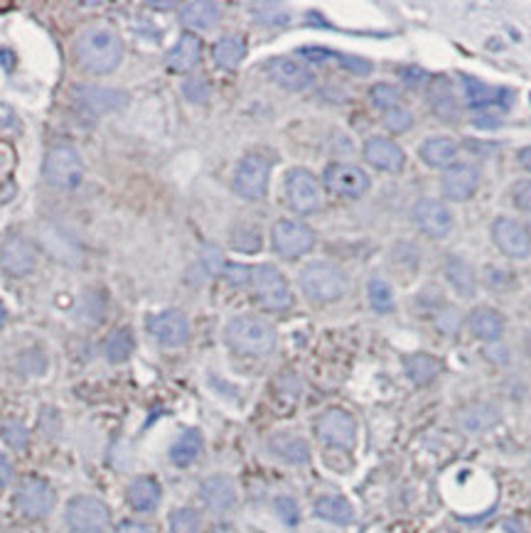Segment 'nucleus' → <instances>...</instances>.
<instances>
[{
	"label": "nucleus",
	"mask_w": 531,
	"mask_h": 533,
	"mask_svg": "<svg viewBox=\"0 0 531 533\" xmlns=\"http://www.w3.org/2000/svg\"><path fill=\"white\" fill-rule=\"evenodd\" d=\"M75 55L79 67L93 76H106L119 69L123 59V42L111 28H86L76 37Z\"/></svg>",
	"instance_id": "obj_1"
},
{
	"label": "nucleus",
	"mask_w": 531,
	"mask_h": 533,
	"mask_svg": "<svg viewBox=\"0 0 531 533\" xmlns=\"http://www.w3.org/2000/svg\"><path fill=\"white\" fill-rule=\"evenodd\" d=\"M224 340L239 354L246 357H266L276 350V330L273 324L256 315H239L226 324Z\"/></svg>",
	"instance_id": "obj_2"
},
{
	"label": "nucleus",
	"mask_w": 531,
	"mask_h": 533,
	"mask_svg": "<svg viewBox=\"0 0 531 533\" xmlns=\"http://www.w3.org/2000/svg\"><path fill=\"white\" fill-rule=\"evenodd\" d=\"M300 288L310 303L327 305L345 298L350 290V280H347L345 271H340L332 263L313 261L300 271Z\"/></svg>",
	"instance_id": "obj_3"
},
{
	"label": "nucleus",
	"mask_w": 531,
	"mask_h": 533,
	"mask_svg": "<svg viewBox=\"0 0 531 533\" xmlns=\"http://www.w3.org/2000/svg\"><path fill=\"white\" fill-rule=\"evenodd\" d=\"M42 177L55 190H75L84 180V160L72 146H55L47 150Z\"/></svg>",
	"instance_id": "obj_4"
},
{
	"label": "nucleus",
	"mask_w": 531,
	"mask_h": 533,
	"mask_svg": "<svg viewBox=\"0 0 531 533\" xmlns=\"http://www.w3.org/2000/svg\"><path fill=\"white\" fill-rule=\"evenodd\" d=\"M252 288L256 300L269 313H286L288 307H293V293H290L288 280L270 263L252 268Z\"/></svg>",
	"instance_id": "obj_5"
},
{
	"label": "nucleus",
	"mask_w": 531,
	"mask_h": 533,
	"mask_svg": "<svg viewBox=\"0 0 531 533\" xmlns=\"http://www.w3.org/2000/svg\"><path fill=\"white\" fill-rule=\"evenodd\" d=\"M65 521L72 533H106L111 524V514L102 499L79 494L66 502Z\"/></svg>",
	"instance_id": "obj_6"
},
{
	"label": "nucleus",
	"mask_w": 531,
	"mask_h": 533,
	"mask_svg": "<svg viewBox=\"0 0 531 533\" xmlns=\"http://www.w3.org/2000/svg\"><path fill=\"white\" fill-rule=\"evenodd\" d=\"M269 177H270V165L269 160L263 155H246L239 160V165L234 170V192L239 194L242 200L256 202L261 200L266 190H269Z\"/></svg>",
	"instance_id": "obj_7"
},
{
	"label": "nucleus",
	"mask_w": 531,
	"mask_h": 533,
	"mask_svg": "<svg viewBox=\"0 0 531 533\" xmlns=\"http://www.w3.org/2000/svg\"><path fill=\"white\" fill-rule=\"evenodd\" d=\"M286 200L296 214H315L323 207V192L317 177L305 167H293L286 175Z\"/></svg>",
	"instance_id": "obj_8"
},
{
	"label": "nucleus",
	"mask_w": 531,
	"mask_h": 533,
	"mask_svg": "<svg viewBox=\"0 0 531 533\" xmlns=\"http://www.w3.org/2000/svg\"><path fill=\"white\" fill-rule=\"evenodd\" d=\"M270 241H273V249L279 256L296 261V258L310 253V249L315 246V234L303 221L280 219L273 224Z\"/></svg>",
	"instance_id": "obj_9"
},
{
	"label": "nucleus",
	"mask_w": 531,
	"mask_h": 533,
	"mask_svg": "<svg viewBox=\"0 0 531 533\" xmlns=\"http://www.w3.org/2000/svg\"><path fill=\"white\" fill-rule=\"evenodd\" d=\"M315 431L320 440L337 450H352L357 445V421L342 408L323 411L315 421Z\"/></svg>",
	"instance_id": "obj_10"
},
{
	"label": "nucleus",
	"mask_w": 531,
	"mask_h": 533,
	"mask_svg": "<svg viewBox=\"0 0 531 533\" xmlns=\"http://www.w3.org/2000/svg\"><path fill=\"white\" fill-rule=\"evenodd\" d=\"M55 489L40 477H25L15 492V506L28 519H45L55 509Z\"/></svg>",
	"instance_id": "obj_11"
},
{
	"label": "nucleus",
	"mask_w": 531,
	"mask_h": 533,
	"mask_svg": "<svg viewBox=\"0 0 531 533\" xmlns=\"http://www.w3.org/2000/svg\"><path fill=\"white\" fill-rule=\"evenodd\" d=\"M325 187L337 197L345 200H359L369 190V177L364 170L357 165H347V163H332L325 167Z\"/></svg>",
	"instance_id": "obj_12"
},
{
	"label": "nucleus",
	"mask_w": 531,
	"mask_h": 533,
	"mask_svg": "<svg viewBox=\"0 0 531 533\" xmlns=\"http://www.w3.org/2000/svg\"><path fill=\"white\" fill-rule=\"evenodd\" d=\"M35 266H38V253L28 239L13 234L0 244V268L5 276L25 278L35 271Z\"/></svg>",
	"instance_id": "obj_13"
},
{
	"label": "nucleus",
	"mask_w": 531,
	"mask_h": 533,
	"mask_svg": "<svg viewBox=\"0 0 531 533\" xmlns=\"http://www.w3.org/2000/svg\"><path fill=\"white\" fill-rule=\"evenodd\" d=\"M413 219L420 227V231L430 236V239H446L447 234L453 231L456 227V219H453V212L447 209L446 202L440 200H419L416 207H413Z\"/></svg>",
	"instance_id": "obj_14"
},
{
	"label": "nucleus",
	"mask_w": 531,
	"mask_h": 533,
	"mask_svg": "<svg viewBox=\"0 0 531 533\" xmlns=\"http://www.w3.org/2000/svg\"><path fill=\"white\" fill-rule=\"evenodd\" d=\"M492 239L504 256L527 258L531 253V234L524 224L509 219V217H500L494 221Z\"/></svg>",
	"instance_id": "obj_15"
},
{
	"label": "nucleus",
	"mask_w": 531,
	"mask_h": 533,
	"mask_svg": "<svg viewBox=\"0 0 531 533\" xmlns=\"http://www.w3.org/2000/svg\"><path fill=\"white\" fill-rule=\"evenodd\" d=\"M76 106L92 116H106L128 106V96L119 89H102V86H76Z\"/></svg>",
	"instance_id": "obj_16"
},
{
	"label": "nucleus",
	"mask_w": 531,
	"mask_h": 533,
	"mask_svg": "<svg viewBox=\"0 0 531 533\" xmlns=\"http://www.w3.org/2000/svg\"><path fill=\"white\" fill-rule=\"evenodd\" d=\"M148 332L163 347H180L190 340V320L180 310H165L150 317Z\"/></svg>",
	"instance_id": "obj_17"
},
{
	"label": "nucleus",
	"mask_w": 531,
	"mask_h": 533,
	"mask_svg": "<svg viewBox=\"0 0 531 533\" xmlns=\"http://www.w3.org/2000/svg\"><path fill=\"white\" fill-rule=\"evenodd\" d=\"M480 184V173L470 163H453L443 175V192L453 202H467Z\"/></svg>",
	"instance_id": "obj_18"
},
{
	"label": "nucleus",
	"mask_w": 531,
	"mask_h": 533,
	"mask_svg": "<svg viewBox=\"0 0 531 533\" xmlns=\"http://www.w3.org/2000/svg\"><path fill=\"white\" fill-rule=\"evenodd\" d=\"M199 497L205 506L215 514H226L236 504V484L226 475H212L199 484Z\"/></svg>",
	"instance_id": "obj_19"
},
{
	"label": "nucleus",
	"mask_w": 531,
	"mask_h": 533,
	"mask_svg": "<svg viewBox=\"0 0 531 533\" xmlns=\"http://www.w3.org/2000/svg\"><path fill=\"white\" fill-rule=\"evenodd\" d=\"M364 160L376 170H384V173H399L406 163V155L392 138L374 136L364 143Z\"/></svg>",
	"instance_id": "obj_20"
},
{
	"label": "nucleus",
	"mask_w": 531,
	"mask_h": 533,
	"mask_svg": "<svg viewBox=\"0 0 531 533\" xmlns=\"http://www.w3.org/2000/svg\"><path fill=\"white\" fill-rule=\"evenodd\" d=\"M269 76L273 82L288 89V92H303L305 86L313 84V74L305 65H300L298 59L290 57H276L269 62Z\"/></svg>",
	"instance_id": "obj_21"
},
{
	"label": "nucleus",
	"mask_w": 531,
	"mask_h": 533,
	"mask_svg": "<svg viewBox=\"0 0 531 533\" xmlns=\"http://www.w3.org/2000/svg\"><path fill=\"white\" fill-rule=\"evenodd\" d=\"M199 59H202V40L192 32H185L168 52L165 65H168L170 72L187 74L199 65Z\"/></svg>",
	"instance_id": "obj_22"
},
{
	"label": "nucleus",
	"mask_w": 531,
	"mask_h": 533,
	"mask_svg": "<svg viewBox=\"0 0 531 533\" xmlns=\"http://www.w3.org/2000/svg\"><path fill=\"white\" fill-rule=\"evenodd\" d=\"M269 452L286 465H305L310 462V445L293 432H276L269 438Z\"/></svg>",
	"instance_id": "obj_23"
},
{
	"label": "nucleus",
	"mask_w": 531,
	"mask_h": 533,
	"mask_svg": "<svg viewBox=\"0 0 531 533\" xmlns=\"http://www.w3.org/2000/svg\"><path fill=\"white\" fill-rule=\"evenodd\" d=\"M126 499H128V506L133 511L138 514H150L155 511L163 499V489H160V482L155 477H136L128 484V492H126Z\"/></svg>",
	"instance_id": "obj_24"
},
{
	"label": "nucleus",
	"mask_w": 531,
	"mask_h": 533,
	"mask_svg": "<svg viewBox=\"0 0 531 533\" xmlns=\"http://www.w3.org/2000/svg\"><path fill=\"white\" fill-rule=\"evenodd\" d=\"M502 421V413H500V408L494 404H473L467 405V408H463L460 411V415H457V423H460V428L465 432H470V435H477V432H487L492 431L494 425Z\"/></svg>",
	"instance_id": "obj_25"
},
{
	"label": "nucleus",
	"mask_w": 531,
	"mask_h": 533,
	"mask_svg": "<svg viewBox=\"0 0 531 533\" xmlns=\"http://www.w3.org/2000/svg\"><path fill=\"white\" fill-rule=\"evenodd\" d=\"M219 20H222V8L209 0H195L180 8V22L187 30H209L215 28Z\"/></svg>",
	"instance_id": "obj_26"
},
{
	"label": "nucleus",
	"mask_w": 531,
	"mask_h": 533,
	"mask_svg": "<svg viewBox=\"0 0 531 533\" xmlns=\"http://www.w3.org/2000/svg\"><path fill=\"white\" fill-rule=\"evenodd\" d=\"M467 327L477 340L497 342L504 332V317L492 307H475L467 317Z\"/></svg>",
	"instance_id": "obj_27"
},
{
	"label": "nucleus",
	"mask_w": 531,
	"mask_h": 533,
	"mask_svg": "<svg viewBox=\"0 0 531 533\" xmlns=\"http://www.w3.org/2000/svg\"><path fill=\"white\" fill-rule=\"evenodd\" d=\"M419 155L429 167H450L457 157V143L447 136H433L420 143Z\"/></svg>",
	"instance_id": "obj_28"
},
{
	"label": "nucleus",
	"mask_w": 531,
	"mask_h": 533,
	"mask_svg": "<svg viewBox=\"0 0 531 533\" xmlns=\"http://www.w3.org/2000/svg\"><path fill=\"white\" fill-rule=\"evenodd\" d=\"M403 371H406L411 384L429 386L430 381L440 374V361L436 357L426 354V351H416V354H406L403 357Z\"/></svg>",
	"instance_id": "obj_29"
},
{
	"label": "nucleus",
	"mask_w": 531,
	"mask_h": 533,
	"mask_svg": "<svg viewBox=\"0 0 531 533\" xmlns=\"http://www.w3.org/2000/svg\"><path fill=\"white\" fill-rule=\"evenodd\" d=\"M313 511H315L317 519L337 526H347L354 521L352 504L345 497H337V494H325V497L315 499Z\"/></svg>",
	"instance_id": "obj_30"
},
{
	"label": "nucleus",
	"mask_w": 531,
	"mask_h": 533,
	"mask_svg": "<svg viewBox=\"0 0 531 533\" xmlns=\"http://www.w3.org/2000/svg\"><path fill=\"white\" fill-rule=\"evenodd\" d=\"M463 84H465V99L473 109H485V106L502 103L504 96L509 99V92H507V89H494L490 84L480 82V79H473V76H465V74H463Z\"/></svg>",
	"instance_id": "obj_31"
},
{
	"label": "nucleus",
	"mask_w": 531,
	"mask_h": 533,
	"mask_svg": "<svg viewBox=\"0 0 531 533\" xmlns=\"http://www.w3.org/2000/svg\"><path fill=\"white\" fill-rule=\"evenodd\" d=\"M446 276L447 283L456 288V293L460 298H473L475 295V273L467 263L465 258L450 256L446 261Z\"/></svg>",
	"instance_id": "obj_32"
},
{
	"label": "nucleus",
	"mask_w": 531,
	"mask_h": 533,
	"mask_svg": "<svg viewBox=\"0 0 531 533\" xmlns=\"http://www.w3.org/2000/svg\"><path fill=\"white\" fill-rule=\"evenodd\" d=\"M199 452H202V435L195 428H190L170 448V460L175 467H190L199 457Z\"/></svg>",
	"instance_id": "obj_33"
},
{
	"label": "nucleus",
	"mask_w": 531,
	"mask_h": 533,
	"mask_svg": "<svg viewBox=\"0 0 531 533\" xmlns=\"http://www.w3.org/2000/svg\"><path fill=\"white\" fill-rule=\"evenodd\" d=\"M136 350V337L128 327H119L116 332H111L106 342H103V357L109 359L111 364H123L128 361Z\"/></svg>",
	"instance_id": "obj_34"
},
{
	"label": "nucleus",
	"mask_w": 531,
	"mask_h": 533,
	"mask_svg": "<svg viewBox=\"0 0 531 533\" xmlns=\"http://www.w3.org/2000/svg\"><path fill=\"white\" fill-rule=\"evenodd\" d=\"M212 55H215L217 65L232 72V69L242 65L243 57H246V42H243L242 37H222L215 45Z\"/></svg>",
	"instance_id": "obj_35"
},
{
	"label": "nucleus",
	"mask_w": 531,
	"mask_h": 533,
	"mask_svg": "<svg viewBox=\"0 0 531 533\" xmlns=\"http://www.w3.org/2000/svg\"><path fill=\"white\" fill-rule=\"evenodd\" d=\"M367 298H369V305H372L374 313L379 315H389L394 310V290L392 285L386 280H379V278H372L367 283Z\"/></svg>",
	"instance_id": "obj_36"
},
{
	"label": "nucleus",
	"mask_w": 531,
	"mask_h": 533,
	"mask_svg": "<svg viewBox=\"0 0 531 533\" xmlns=\"http://www.w3.org/2000/svg\"><path fill=\"white\" fill-rule=\"evenodd\" d=\"M170 533H199L202 531V516L197 509H190V506H182V509H175L168 519Z\"/></svg>",
	"instance_id": "obj_37"
},
{
	"label": "nucleus",
	"mask_w": 531,
	"mask_h": 533,
	"mask_svg": "<svg viewBox=\"0 0 531 533\" xmlns=\"http://www.w3.org/2000/svg\"><path fill=\"white\" fill-rule=\"evenodd\" d=\"M253 18L263 22V25H270V28H279V25H286L290 20V13L279 3H256L252 5Z\"/></svg>",
	"instance_id": "obj_38"
},
{
	"label": "nucleus",
	"mask_w": 531,
	"mask_h": 533,
	"mask_svg": "<svg viewBox=\"0 0 531 533\" xmlns=\"http://www.w3.org/2000/svg\"><path fill=\"white\" fill-rule=\"evenodd\" d=\"M369 99H372L374 106H379V109L386 113V111H392L399 106L401 93L396 86H392V84H374L372 89H369Z\"/></svg>",
	"instance_id": "obj_39"
},
{
	"label": "nucleus",
	"mask_w": 531,
	"mask_h": 533,
	"mask_svg": "<svg viewBox=\"0 0 531 533\" xmlns=\"http://www.w3.org/2000/svg\"><path fill=\"white\" fill-rule=\"evenodd\" d=\"M232 244L236 246V251L253 253V251L261 249V231L256 229V227H243V229L234 231Z\"/></svg>",
	"instance_id": "obj_40"
},
{
	"label": "nucleus",
	"mask_w": 531,
	"mask_h": 533,
	"mask_svg": "<svg viewBox=\"0 0 531 533\" xmlns=\"http://www.w3.org/2000/svg\"><path fill=\"white\" fill-rule=\"evenodd\" d=\"M0 435H3V440L8 442L10 448H15V450H25V448H28L30 431L22 423H18V421H10V423L3 425Z\"/></svg>",
	"instance_id": "obj_41"
},
{
	"label": "nucleus",
	"mask_w": 531,
	"mask_h": 533,
	"mask_svg": "<svg viewBox=\"0 0 531 533\" xmlns=\"http://www.w3.org/2000/svg\"><path fill=\"white\" fill-rule=\"evenodd\" d=\"M273 509H276V514H279V519L283 521L286 526H298L300 521V509H298V502L293 497H276V502H273Z\"/></svg>",
	"instance_id": "obj_42"
},
{
	"label": "nucleus",
	"mask_w": 531,
	"mask_h": 533,
	"mask_svg": "<svg viewBox=\"0 0 531 533\" xmlns=\"http://www.w3.org/2000/svg\"><path fill=\"white\" fill-rule=\"evenodd\" d=\"M209 84H207L205 76H190L185 84H182V93H185L187 102L192 103H205L209 99Z\"/></svg>",
	"instance_id": "obj_43"
},
{
	"label": "nucleus",
	"mask_w": 531,
	"mask_h": 533,
	"mask_svg": "<svg viewBox=\"0 0 531 533\" xmlns=\"http://www.w3.org/2000/svg\"><path fill=\"white\" fill-rule=\"evenodd\" d=\"M384 126L389 130H394V133H406V130L413 126V116H411V111H406L403 106H396V109L384 113Z\"/></svg>",
	"instance_id": "obj_44"
},
{
	"label": "nucleus",
	"mask_w": 531,
	"mask_h": 533,
	"mask_svg": "<svg viewBox=\"0 0 531 533\" xmlns=\"http://www.w3.org/2000/svg\"><path fill=\"white\" fill-rule=\"evenodd\" d=\"M433 113L440 120H456L457 119V103L456 99L447 92H443L440 96H433Z\"/></svg>",
	"instance_id": "obj_45"
},
{
	"label": "nucleus",
	"mask_w": 531,
	"mask_h": 533,
	"mask_svg": "<svg viewBox=\"0 0 531 533\" xmlns=\"http://www.w3.org/2000/svg\"><path fill=\"white\" fill-rule=\"evenodd\" d=\"M332 59H337L340 65L350 69L352 74H359V76H367L372 72V62H367L362 57H352V55H340V52H332Z\"/></svg>",
	"instance_id": "obj_46"
},
{
	"label": "nucleus",
	"mask_w": 531,
	"mask_h": 533,
	"mask_svg": "<svg viewBox=\"0 0 531 533\" xmlns=\"http://www.w3.org/2000/svg\"><path fill=\"white\" fill-rule=\"evenodd\" d=\"M512 200L522 212L531 214V180H519L512 187Z\"/></svg>",
	"instance_id": "obj_47"
},
{
	"label": "nucleus",
	"mask_w": 531,
	"mask_h": 533,
	"mask_svg": "<svg viewBox=\"0 0 531 533\" xmlns=\"http://www.w3.org/2000/svg\"><path fill=\"white\" fill-rule=\"evenodd\" d=\"M222 273H224V278H226V280H229L232 285L252 283V268L236 266V263H226Z\"/></svg>",
	"instance_id": "obj_48"
},
{
	"label": "nucleus",
	"mask_w": 531,
	"mask_h": 533,
	"mask_svg": "<svg viewBox=\"0 0 531 533\" xmlns=\"http://www.w3.org/2000/svg\"><path fill=\"white\" fill-rule=\"evenodd\" d=\"M113 533H153L148 524H140V521H131V519H126L121 524L116 526V531Z\"/></svg>",
	"instance_id": "obj_49"
},
{
	"label": "nucleus",
	"mask_w": 531,
	"mask_h": 533,
	"mask_svg": "<svg viewBox=\"0 0 531 533\" xmlns=\"http://www.w3.org/2000/svg\"><path fill=\"white\" fill-rule=\"evenodd\" d=\"M10 479H13V465L10 460L0 452V487H8Z\"/></svg>",
	"instance_id": "obj_50"
},
{
	"label": "nucleus",
	"mask_w": 531,
	"mask_h": 533,
	"mask_svg": "<svg viewBox=\"0 0 531 533\" xmlns=\"http://www.w3.org/2000/svg\"><path fill=\"white\" fill-rule=\"evenodd\" d=\"M8 123H13V111L5 103H0V126H8Z\"/></svg>",
	"instance_id": "obj_51"
},
{
	"label": "nucleus",
	"mask_w": 531,
	"mask_h": 533,
	"mask_svg": "<svg viewBox=\"0 0 531 533\" xmlns=\"http://www.w3.org/2000/svg\"><path fill=\"white\" fill-rule=\"evenodd\" d=\"M519 163L531 173V147H524L522 153H519Z\"/></svg>",
	"instance_id": "obj_52"
},
{
	"label": "nucleus",
	"mask_w": 531,
	"mask_h": 533,
	"mask_svg": "<svg viewBox=\"0 0 531 533\" xmlns=\"http://www.w3.org/2000/svg\"><path fill=\"white\" fill-rule=\"evenodd\" d=\"M150 8H160V10H170L175 3H148Z\"/></svg>",
	"instance_id": "obj_53"
},
{
	"label": "nucleus",
	"mask_w": 531,
	"mask_h": 533,
	"mask_svg": "<svg viewBox=\"0 0 531 533\" xmlns=\"http://www.w3.org/2000/svg\"><path fill=\"white\" fill-rule=\"evenodd\" d=\"M5 320H8V313H5V307L0 305V327L5 324Z\"/></svg>",
	"instance_id": "obj_54"
},
{
	"label": "nucleus",
	"mask_w": 531,
	"mask_h": 533,
	"mask_svg": "<svg viewBox=\"0 0 531 533\" xmlns=\"http://www.w3.org/2000/svg\"><path fill=\"white\" fill-rule=\"evenodd\" d=\"M527 354H529V359H531V332L527 334Z\"/></svg>",
	"instance_id": "obj_55"
}]
</instances>
